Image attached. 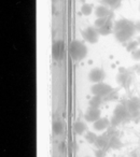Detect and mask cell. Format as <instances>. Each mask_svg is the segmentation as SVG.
<instances>
[{
    "mask_svg": "<svg viewBox=\"0 0 140 157\" xmlns=\"http://www.w3.org/2000/svg\"><path fill=\"white\" fill-rule=\"evenodd\" d=\"M113 33L115 36V39L121 43L128 42L134 37L137 29H136V23H133L131 21L122 18L115 22L113 26Z\"/></svg>",
    "mask_w": 140,
    "mask_h": 157,
    "instance_id": "1",
    "label": "cell"
},
{
    "mask_svg": "<svg viewBox=\"0 0 140 157\" xmlns=\"http://www.w3.org/2000/svg\"><path fill=\"white\" fill-rule=\"evenodd\" d=\"M69 52L73 60L80 61L85 58L88 55V48L84 44V42L80 41V40H73L70 43Z\"/></svg>",
    "mask_w": 140,
    "mask_h": 157,
    "instance_id": "2",
    "label": "cell"
},
{
    "mask_svg": "<svg viewBox=\"0 0 140 157\" xmlns=\"http://www.w3.org/2000/svg\"><path fill=\"white\" fill-rule=\"evenodd\" d=\"M131 117V113L129 112V110L127 109V107L125 105H119L114 110V114L111 122V126L115 127L116 125L121 124L123 122H127Z\"/></svg>",
    "mask_w": 140,
    "mask_h": 157,
    "instance_id": "3",
    "label": "cell"
},
{
    "mask_svg": "<svg viewBox=\"0 0 140 157\" xmlns=\"http://www.w3.org/2000/svg\"><path fill=\"white\" fill-rule=\"evenodd\" d=\"M113 88L112 86H110L109 84H106L103 82L100 83H96L95 85H93V87L91 88V92H92L93 96H98L101 98H105L107 95H109L111 92H113Z\"/></svg>",
    "mask_w": 140,
    "mask_h": 157,
    "instance_id": "4",
    "label": "cell"
},
{
    "mask_svg": "<svg viewBox=\"0 0 140 157\" xmlns=\"http://www.w3.org/2000/svg\"><path fill=\"white\" fill-rule=\"evenodd\" d=\"M99 36L100 35H99V33H98V29L95 26L94 27L90 26L82 31V37H83V39L91 44L97 43L99 40Z\"/></svg>",
    "mask_w": 140,
    "mask_h": 157,
    "instance_id": "5",
    "label": "cell"
},
{
    "mask_svg": "<svg viewBox=\"0 0 140 157\" xmlns=\"http://www.w3.org/2000/svg\"><path fill=\"white\" fill-rule=\"evenodd\" d=\"M64 53H65V43L61 40H57L54 42L52 48V56L55 60L59 61L64 56Z\"/></svg>",
    "mask_w": 140,
    "mask_h": 157,
    "instance_id": "6",
    "label": "cell"
},
{
    "mask_svg": "<svg viewBox=\"0 0 140 157\" xmlns=\"http://www.w3.org/2000/svg\"><path fill=\"white\" fill-rule=\"evenodd\" d=\"M105 76H106V73H105V71H103V69H101V68H94V69L91 70L90 73H88L90 81L95 84L103 82Z\"/></svg>",
    "mask_w": 140,
    "mask_h": 157,
    "instance_id": "7",
    "label": "cell"
},
{
    "mask_svg": "<svg viewBox=\"0 0 140 157\" xmlns=\"http://www.w3.org/2000/svg\"><path fill=\"white\" fill-rule=\"evenodd\" d=\"M116 81H118L119 84H121V85L126 87V86H128L129 83H130L131 76L129 75V72L127 71L126 69L120 68V71H119V74H118V76H116Z\"/></svg>",
    "mask_w": 140,
    "mask_h": 157,
    "instance_id": "8",
    "label": "cell"
},
{
    "mask_svg": "<svg viewBox=\"0 0 140 157\" xmlns=\"http://www.w3.org/2000/svg\"><path fill=\"white\" fill-rule=\"evenodd\" d=\"M100 114H101L100 109H93V108H90V109L86 111L85 115H84V120L88 123H95L97 120L100 118Z\"/></svg>",
    "mask_w": 140,
    "mask_h": 157,
    "instance_id": "9",
    "label": "cell"
},
{
    "mask_svg": "<svg viewBox=\"0 0 140 157\" xmlns=\"http://www.w3.org/2000/svg\"><path fill=\"white\" fill-rule=\"evenodd\" d=\"M111 126V122L106 117H100L95 123H93V128L96 131H103L105 129H108Z\"/></svg>",
    "mask_w": 140,
    "mask_h": 157,
    "instance_id": "10",
    "label": "cell"
},
{
    "mask_svg": "<svg viewBox=\"0 0 140 157\" xmlns=\"http://www.w3.org/2000/svg\"><path fill=\"white\" fill-rule=\"evenodd\" d=\"M109 140H110V136L106 132L103 136H99L97 138L96 142H95V145L98 148H105L107 146H109Z\"/></svg>",
    "mask_w": 140,
    "mask_h": 157,
    "instance_id": "11",
    "label": "cell"
},
{
    "mask_svg": "<svg viewBox=\"0 0 140 157\" xmlns=\"http://www.w3.org/2000/svg\"><path fill=\"white\" fill-rule=\"evenodd\" d=\"M73 130L77 135H84L88 131V127L84 121L78 120L77 122L73 123Z\"/></svg>",
    "mask_w": 140,
    "mask_h": 157,
    "instance_id": "12",
    "label": "cell"
},
{
    "mask_svg": "<svg viewBox=\"0 0 140 157\" xmlns=\"http://www.w3.org/2000/svg\"><path fill=\"white\" fill-rule=\"evenodd\" d=\"M95 14H96L97 18H103V17H110V10L106 7L105 5H101V6H98L95 10Z\"/></svg>",
    "mask_w": 140,
    "mask_h": 157,
    "instance_id": "13",
    "label": "cell"
},
{
    "mask_svg": "<svg viewBox=\"0 0 140 157\" xmlns=\"http://www.w3.org/2000/svg\"><path fill=\"white\" fill-rule=\"evenodd\" d=\"M113 26L114 25H112L111 20H110L107 24H105L103 26H101L100 28H97V29H98V33L100 36H108L109 33H111L112 29H113Z\"/></svg>",
    "mask_w": 140,
    "mask_h": 157,
    "instance_id": "14",
    "label": "cell"
},
{
    "mask_svg": "<svg viewBox=\"0 0 140 157\" xmlns=\"http://www.w3.org/2000/svg\"><path fill=\"white\" fill-rule=\"evenodd\" d=\"M103 99L101 97L98 96H93L90 100V108H93V109H99L103 105Z\"/></svg>",
    "mask_w": 140,
    "mask_h": 157,
    "instance_id": "15",
    "label": "cell"
},
{
    "mask_svg": "<svg viewBox=\"0 0 140 157\" xmlns=\"http://www.w3.org/2000/svg\"><path fill=\"white\" fill-rule=\"evenodd\" d=\"M109 146L111 148H114V150H118V148H121L122 143H121V141L118 139L116 136H112V137H110L109 140Z\"/></svg>",
    "mask_w": 140,
    "mask_h": 157,
    "instance_id": "16",
    "label": "cell"
},
{
    "mask_svg": "<svg viewBox=\"0 0 140 157\" xmlns=\"http://www.w3.org/2000/svg\"><path fill=\"white\" fill-rule=\"evenodd\" d=\"M64 130V124L61 121H55L53 123V131L55 135H60Z\"/></svg>",
    "mask_w": 140,
    "mask_h": 157,
    "instance_id": "17",
    "label": "cell"
},
{
    "mask_svg": "<svg viewBox=\"0 0 140 157\" xmlns=\"http://www.w3.org/2000/svg\"><path fill=\"white\" fill-rule=\"evenodd\" d=\"M105 6H108L111 9H116L118 7H120L122 0H101Z\"/></svg>",
    "mask_w": 140,
    "mask_h": 157,
    "instance_id": "18",
    "label": "cell"
},
{
    "mask_svg": "<svg viewBox=\"0 0 140 157\" xmlns=\"http://www.w3.org/2000/svg\"><path fill=\"white\" fill-rule=\"evenodd\" d=\"M84 138L86 139V141L90 142V143H94L96 142L97 138H98V136L96 135L95 132H93V131H86L85 133H84Z\"/></svg>",
    "mask_w": 140,
    "mask_h": 157,
    "instance_id": "19",
    "label": "cell"
},
{
    "mask_svg": "<svg viewBox=\"0 0 140 157\" xmlns=\"http://www.w3.org/2000/svg\"><path fill=\"white\" fill-rule=\"evenodd\" d=\"M93 12V6L90 5V3H84L83 6L81 7V13L83 15H90L91 13Z\"/></svg>",
    "mask_w": 140,
    "mask_h": 157,
    "instance_id": "20",
    "label": "cell"
},
{
    "mask_svg": "<svg viewBox=\"0 0 140 157\" xmlns=\"http://www.w3.org/2000/svg\"><path fill=\"white\" fill-rule=\"evenodd\" d=\"M139 43L137 42V40H135V41H129L127 42V45H126V50L128 51V52L133 53L134 51H136L138 48H139Z\"/></svg>",
    "mask_w": 140,
    "mask_h": 157,
    "instance_id": "21",
    "label": "cell"
},
{
    "mask_svg": "<svg viewBox=\"0 0 140 157\" xmlns=\"http://www.w3.org/2000/svg\"><path fill=\"white\" fill-rule=\"evenodd\" d=\"M110 21V17H103V18H97L94 23V26L96 28H100L101 26H103L105 24H107L108 22Z\"/></svg>",
    "mask_w": 140,
    "mask_h": 157,
    "instance_id": "22",
    "label": "cell"
},
{
    "mask_svg": "<svg viewBox=\"0 0 140 157\" xmlns=\"http://www.w3.org/2000/svg\"><path fill=\"white\" fill-rule=\"evenodd\" d=\"M115 90H113V92H111L109 95H107V96L103 98V101H111L113 100V99H115Z\"/></svg>",
    "mask_w": 140,
    "mask_h": 157,
    "instance_id": "23",
    "label": "cell"
},
{
    "mask_svg": "<svg viewBox=\"0 0 140 157\" xmlns=\"http://www.w3.org/2000/svg\"><path fill=\"white\" fill-rule=\"evenodd\" d=\"M131 57H133L135 60H140V48H138L137 50L131 53Z\"/></svg>",
    "mask_w": 140,
    "mask_h": 157,
    "instance_id": "24",
    "label": "cell"
},
{
    "mask_svg": "<svg viewBox=\"0 0 140 157\" xmlns=\"http://www.w3.org/2000/svg\"><path fill=\"white\" fill-rule=\"evenodd\" d=\"M95 156L96 157H105L106 156V150L105 148H98L95 152Z\"/></svg>",
    "mask_w": 140,
    "mask_h": 157,
    "instance_id": "25",
    "label": "cell"
},
{
    "mask_svg": "<svg viewBox=\"0 0 140 157\" xmlns=\"http://www.w3.org/2000/svg\"><path fill=\"white\" fill-rule=\"evenodd\" d=\"M133 70L136 72V73H140V63H136V65L134 66Z\"/></svg>",
    "mask_w": 140,
    "mask_h": 157,
    "instance_id": "26",
    "label": "cell"
},
{
    "mask_svg": "<svg viewBox=\"0 0 140 157\" xmlns=\"http://www.w3.org/2000/svg\"><path fill=\"white\" fill-rule=\"evenodd\" d=\"M136 29H137V31H140V21L136 23Z\"/></svg>",
    "mask_w": 140,
    "mask_h": 157,
    "instance_id": "27",
    "label": "cell"
},
{
    "mask_svg": "<svg viewBox=\"0 0 140 157\" xmlns=\"http://www.w3.org/2000/svg\"><path fill=\"white\" fill-rule=\"evenodd\" d=\"M137 42H138V43H139V45H140V36L137 38Z\"/></svg>",
    "mask_w": 140,
    "mask_h": 157,
    "instance_id": "28",
    "label": "cell"
},
{
    "mask_svg": "<svg viewBox=\"0 0 140 157\" xmlns=\"http://www.w3.org/2000/svg\"><path fill=\"white\" fill-rule=\"evenodd\" d=\"M86 157H90V156H86Z\"/></svg>",
    "mask_w": 140,
    "mask_h": 157,
    "instance_id": "29",
    "label": "cell"
}]
</instances>
